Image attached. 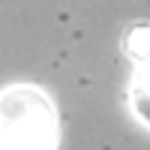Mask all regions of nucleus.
<instances>
[{"label":"nucleus","mask_w":150,"mask_h":150,"mask_svg":"<svg viewBox=\"0 0 150 150\" xmlns=\"http://www.w3.org/2000/svg\"><path fill=\"white\" fill-rule=\"evenodd\" d=\"M123 51L132 60H138V63L150 57V24L147 21H138V24H132L126 30V36H123Z\"/></svg>","instance_id":"7ed1b4c3"},{"label":"nucleus","mask_w":150,"mask_h":150,"mask_svg":"<svg viewBox=\"0 0 150 150\" xmlns=\"http://www.w3.org/2000/svg\"><path fill=\"white\" fill-rule=\"evenodd\" d=\"M129 99H132L135 114H138L144 123H150V57H147V60H141V66L135 69Z\"/></svg>","instance_id":"f03ea898"},{"label":"nucleus","mask_w":150,"mask_h":150,"mask_svg":"<svg viewBox=\"0 0 150 150\" xmlns=\"http://www.w3.org/2000/svg\"><path fill=\"white\" fill-rule=\"evenodd\" d=\"M51 135V108L39 93L15 90L0 99V150H45Z\"/></svg>","instance_id":"f257e3e1"}]
</instances>
